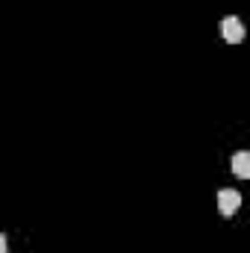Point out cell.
I'll use <instances>...</instances> for the list:
<instances>
[{
	"mask_svg": "<svg viewBox=\"0 0 250 253\" xmlns=\"http://www.w3.org/2000/svg\"><path fill=\"white\" fill-rule=\"evenodd\" d=\"M221 36H224L230 44H239V42L245 39V24H242L236 15H227V18L221 21Z\"/></svg>",
	"mask_w": 250,
	"mask_h": 253,
	"instance_id": "6da1fadb",
	"label": "cell"
},
{
	"mask_svg": "<svg viewBox=\"0 0 250 253\" xmlns=\"http://www.w3.org/2000/svg\"><path fill=\"white\" fill-rule=\"evenodd\" d=\"M239 206H242V194L236 189H221L218 191V212H221V215H233V212H239Z\"/></svg>",
	"mask_w": 250,
	"mask_h": 253,
	"instance_id": "7a4b0ae2",
	"label": "cell"
},
{
	"mask_svg": "<svg viewBox=\"0 0 250 253\" xmlns=\"http://www.w3.org/2000/svg\"><path fill=\"white\" fill-rule=\"evenodd\" d=\"M233 174H236L239 180H248L250 177V153L248 150H242V153L233 156Z\"/></svg>",
	"mask_w": 250,
	"mask_h": 253,
	"instance_id": "3957f363",
	"label": "cell"
},
{
	"mask_svg": "<svg viewBox=\"0 0 250 253\" xmlns=\"http://www.w3.org/2000/svg\"><path fill=\"white\" fill-rule=\"evenodd\" d=\"M6 248H9V245H6V236L0 233V253H6Z\"/></svg>",
	"mask_w": 250,
	"mask_h": 253,
	"instance_id": "277c9868",
	"label": "cell"
}]
</instances>
